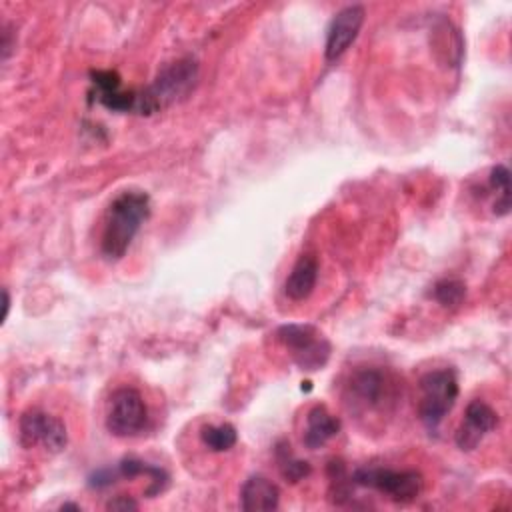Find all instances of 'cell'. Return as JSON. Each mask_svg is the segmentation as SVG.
<instances>
[{"instance_id": "13", "label": "cell", "mask_w": 512, "mask_h": 512, "mask_svg": "<svg viewBox=\"0 0 512 512\" xmlns=\"http://www.w3.org/2000/svg\"><path fill=\"white\" fill-rule=\"evenodd\" d=\"M316 280H318V260L310 254H302L292 266L284 282V292L294 302L306 300L316 288Z\"/></svg>"}, {"instance_id": "6", "label": "cell", "mask_w": 512, "mask_h": 512, "mask_svg": "<svg viewBox=\"0 0 512 512\" xmlns=\"http://www.w3.org/2000/svg\"><path fill=\"white\" fill-rule=\"evenodd\" d=\"M18 430H20V434H18L20 444L24 448L42 446L46 452L58 454L68 444V432H66L64 422L44 410H38V408L26 410L20 416Z\"/></svg>"}, {"instance_id": "20", "label": "cell", "mask_w": 512, "mask_h": 512, "mask_svg": "<svg viewBox=\"0 0 512 512\" xmlns=\"http://www.w3.org/2000/svg\"><path fill=\"white\" fill-rule=\"evenodd\" d=\"M10 52H12V40H10V30H8V26L4 24V28H2V60H4V62L8 60Z\"/></svg>"}, {"instance_id": "16", "label": "cell", "mask_w": 512, "mask_h": 512, "mask_svg": "<svg viewBox=\"0 0 512 512\" xmlns=\"http://www.w3.org/2000/svg\"><path fill=\"white\" fill-rule=\"evenodd\" d=\"M490 186L500 194L494 202V214L504 216L510 210V170L504 164H498L490 172Z\"/></svg>"}, {"instance_id": "14", "label": "cell", "mask_w": 512, "mask_h": 512, "mask_svg": "<svg viewBox=\"0 0 512 512\" xmlns=\"http://www.w3.org/2000/svg\"><path fill=\"white\" fill-rule=\"evenodd\" d=\"M340 430V420L330 414L324 406H314L306 416L304 444L312 450L324 446L330 438H334Z\"/></svg>"}, {"instance_id": "10", "label": "cell", "mask_w": 512, "mask_h": 512, "mask_svg": "<svg viewBox=\"0 0 512 512\" xmlns=\"http://www.w3.org/2000/svg\"><path fill=\"white\" fill-rule=\"evenodd\" d=\"M496 424L498 414L494 412V408L482 400H472L466 406V414L460 428L456 430V446L464 452L474 450L482 442V438L496 428Z\"/></svg>"}, {"instance_id": "17", "label": "cell", "mask_w": 512, "mask_h": 512, "mask_svg": "<svg viewBox=\"0 0 512 512\" xmlns=\"http://www.w3.org/2000/svg\"><path fill=\"white\" fill-rule=\"evenodd\" d=\"M432 296L438 304H442L444 308H454L458 306L464 296H466V286L462 280H456V278H444L440 282L434 284V290H432Z\"/></svg>"}, {"instance_id": "1", "label": "cell", "mask_w": 512, "mask_h": 512, "mask_svg": "<svg viewBox=\"0 0 512 512\" xmlns=\"http://www.w3.org/2000/svg\"><path fill=\"white\" fill-rule=\"evenodd\" d=\"M150 216V196L142 190H126L108 206L100 250L106 260H120L130 248L140 226Z\"/></svg>"}, {"instance_id": "21", "label": "cell", "mask_w": 512, "mask_h": 512, "mask_svg": "<svg viewBox=\"0 0 512 512\" xmlns=\"http://www.w3.org/2000/svg\"><path fill=\"white\" fill-rule=\"evenodd\" d=\"M8 310H10V294H8V290L4 288V290H2V322L8 318Z\"/></svg>"}, {"instance_id": "18", "label": "cell", "mask_w": 512, "mask_h": 512, "mask_svg": "<svg viewBox=\"0 0 512 512\" xmlns=\"http://www.w3.org/2000/svg\"><path fill=\"white\" fill-rule=\"evenodd\" d=\"M278 462L282 476L290 482H298L310 474V464L290 454V450H278Z\"/></svg>"}, {"instance_id": "9", "label": "cell", "mask_w": 512, "mask_h": 512, "mask_svg": "<svg viewBox=\"0 0 512 512\" xmlns=\"http://www.w3.org/2000/svg\"><path fill=\"white\" fill-rule=\"evenodd\" d=\"M350 404L362 410H376L390 398V384L384 372L376 368L356 370L348 382Z\"/></svg>"}, {"instance_id": "8", "label": "cell", "mask_w": 512, "mask_h": 512, "mask_svg": "<svg viewBox=\"0 0 512 512\" xmlns=\"http://www.w3.org/2000/svg\"><path fill=\"white\" fill-rule=\"evenodd\" d=\"M364 8L360 4H350L338 10L328 26L326 34V46H324V56L328 62L340 58L350 44L356 40L362 24H364Z\"/></svg>"}, {"instance_id": "19", "label": "cell", "mask_w": 512, "mask_h": 512, "mask_svg": "<svg viewBox=\"0 0 512 512\" xmlns=\"http://www.w3.org/2000/svg\"><path fill=\"white\" fill-rule=\"evenodd\" d=\"M106 508L108 510H122V512H126V510H136L138 502L132 500L130 496H114V498H110L106 502Z\"/></svg>"}, {"instance_id": "5", "label": "cell", "mask_w": 512, "mask_h": 512, "mask_svg": "<svg viewBox=\"0 0 512 512\" xmlns=\"http://www.w3.org/2000/svg\"><path fill=\"white\" fill-rule=\"evenodd\" d=\"M350 478H352V484L374 488L398 504H408L416 500L424 484L422 476L414 470H390V468H358Z\"/></svg>"}, {"instance_id": "4", "label": "cell", "mask_w": 512, "mask_h": 512, "mask_svg": "<svg viewBox=\"0 0 512 512\" xmlns=\"http://www.w3.org/2000/svg\"><path fill=\"white\" fill-rule=\"evenodd\" d=\"M276 336L302 370H320L330 358V342L310 324H284Z\"/></svg>"}, {"instance_id": "3", "label": "cell", "mask_w": 512, "mask_h": 512, "mask_svg": "<svg viewBox=\"0 0 512 512\" xmlns=\"http://www.w3.org/2000/svg\"><path fill=\"white\" fill-rule=\"evenodd\" d=\"M458 398V378L450 368L430 370L420 378L418 416L428 430H436Z\"/></svg>"}, {"instance_id": "2", "label": "cell", "mask_w": 512, "mask_h": 512, "mask_svg": "<svg viewBox=\"0 0 512 512\" xmlns=\"http://www.w3.org/2000/svg\"><path fill=\"white\" fill-rule=\"evenodd\" d=\"M198 78V64L192 58H180L168 66H164L158 76L136 92V114H154L184 98Z\"/></svg>"}, {"instance_id": "15", "label": "cell", "mask_w": 512, "mask_h": 512, "mask_svg": "<svg viewBox=\"0 0 512 512\" xmlns=\"http://www.w3.org/2000/svg\"><path fill=\"white\" fill-rule=\"evenodd\" d=\"M200 438L204 442V446L212 452H226L230 450L236 440H238V432L232 424H208L202 428Z\"/></svg>"}, {"instance_id": "12", "label": "cell", "mask_w": 512, "mask_h": 512, "mask_svg": "<svg viewBox=\"0 0 512 512\" xmlns=\"http://www.w3.org/2000/svg\"><path fill=\"white\" fill-rule=\"evenodd\" d=\"M280 504L278 486L266 476H250L240 488V506L246 512L254 510H276Z\"/></svg>"}, {"instance_id": "7", "label": "cell", "mask_w": 512, "mask_h": 512, "mask_svg": "<svg viewBox=\"0 0 512 512\" xmlns=\"http://www.w3.org/2000/svg\"><path fill=\"white\" fill-rule=\"evenodd\" d=\"M148 422V408L142 400V394L134 388H118L110 396L106 428L118 438L136 436L144 430Z\"/></svg>"}, {"instance_id": "11", "label": "cell", "mask_w": 512, "mask_h": 512, "mask_svg": "<svg viewBox=\"0 0 512 512\" xmlns=\"http://www.w3.org/2000/svg\"><path fill=\"white\" fill-rule=\"evenodd\" d=\"M92 98L112 112H134L136 92L122 90V80L114 70H92L90 72Z\"/></svg>"}]
</instances>
